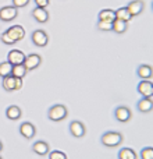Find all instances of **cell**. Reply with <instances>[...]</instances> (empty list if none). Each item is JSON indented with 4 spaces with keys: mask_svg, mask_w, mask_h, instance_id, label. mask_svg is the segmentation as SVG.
Returning a JSON list of instances; mask_svg holds the SVG:
<instances>
[{
    "mask_svg": "<svg viewBox=\"0 0 153 159\" xmlns=\"http://www.w3.org/2000/svg\"><path fill=\"white\" fill-rule=\"evenodd\" d=\"M18 16V8H15L13 4L11 6H4L0 8V21L10 22L17 18Z\"/></svg>",
    "mask_w": 153,
    "mask_h": 159,
    "instance_id": "obj_5",
    "label": "cell"
},
{
    "mask_svg": "<svg viewBox=\"0 0 153 159\" xmlns=\"http://www.w3.org/2000/svg\"><path fill=\"white\" fill-rule=\"evenodd\" d=\"M29 2L31 0H13V6L15 8H22V7H27Z\"/></svg>",
    "mask_w": 153,
    "mask_h": 159,
    "instance_id": "obj_29",
    "label": "cell"
},
{
    "mask_svg": "<svg viewBox=\"0 0 153 159\" xmlns=\"http://www.w3.org/2000/svg\"><path fill=\"white\" fill-rule=\"evenodd\" d=\"M137 110L139 113H151L153 110V99L142 96L137 103Z\"/></svg>",
    "mask_w": 153,
    "mask_h": 159,
    "instance_id": "obj_14",
    "label": "cell"
},
{
    "mask_svg": "<svg viewBox=\"0 0 153 159\" xmlns=\"http://www.w3.org/2000/svg\"><path fill=\"white\" fill-rule=\"evenodd\" d=\"M98 20H100V21L113 22L116 20V10H111V8H103V10L99 11Z\"/></svg>",
    "mask_w": 153,
    "mask_h": 159,
    "instance_id": "obj_19",
    "label": "cell"
},
{
    "mask_svg": "<svg viewBox=\"0 0 153 159\" xmlns=\"http://www.w3.org/2000/svg\"><path fill=\"white\" fill-rule=\"evenodd\" d=\"M0 159H3V158H2V157H0Z\"/></svg>",
    "mask_w": 153,
    "mask_h": 159,
    "instance_id": "obj_33",
    "label": "cell"
},
{
    "mask_svg": "<svg viewBox=\"0 0 153 159\" xmlns=\"http://www.w3.org/2000/svg\"><path fill=\"white\" fill-rule=\"evenodd\" d=\"M127 30H128V22L121 21V20H117V18L113 21V32H116L117 35L124 34Z\"/></svg>",
    "mask_w": 153,
    "mask_h": 159,
    "instance_id": "obj_20",
    "label": "cell"
},
{
    "mask_svg": "<svg viewBox=\"0 0 153 159\" xmlns=\"http://www.w3.org/2000/svg\"><path fill=\"white\" fill-rule=\"evenodd\" d=\"M67 115H68V110H67V107L61 103L53 105V106L49 107V110H47V117H49V120H52V121L64 120V119L67 117Z\"/></svg>",
    "mask_w": 153,
    "mask_h": 159,
    "instance_id": "obj_2",
    "label": "cell"
},
{
    "mask_svg": "<svg viewBox=\"0 0 153 159\" xmlns=\"http://www.w3.org/2000/svg\"><path fill=\"white\" fill-rule=\"evenodd\" d=\"M11 71H13V64H11V63H8L7 60L0 63V77H2V78L10 75Z\"/></svg>",
    "mask_w": 153,
    "mask_h": 159,
    "instance_id": "obj_24",
    "label": "cell"
},
{
    "mask_svg": "<svg viewBox=\"0 0 153 159\" xmlns=\"http://www.w3.org/2000/svg\"><path fill=\"white\" fill-rule=\"evenodd\" d=\"M70 133H71L72 137L75 138H82L85 135V133H86V129H85L84 123L79 120H72L71 123H70Z\"/></svg>",
    "mask_w": 153,
    "mask_h": 159,
    "instance_id": "obj_10",
    "label": "cell"
},
{
    "mask_svg": "<svg viewBox=\"0 0 153 159\" xmlns=\"http://www.w3.org/2000/svg\"><path fill=\"white\" fill-rule=\"evenodd\" d=\"M20 134L25 138V140H31V138L35 137L36 134V127L33 126L31 121H24V123L20 126Z\"/></svg>",
    "mask_w": 153,
    "mask_h": 159,
    "instance_id": "obj_9",
    "label": "cell"
},
{
    "mask_svg": "<svg viewBox=\"0 0 153 159\" xmlns=\"http://www.w3.org/2000/svg\"><path fill=\"white\" fill-rule=\"evenodd\" d=\"M2 87L7 92H14V91H18L22 88V80L10 74L2 80Z\"/></svg>",
    "mask_w": 153,
    "mask_h": 159,
    "instance_id": "obj_3",
    "label": "cell"
},
{
    "mask_svg": "<svg viewBox=\"0 0 153 159\" xmlns=\"http://www.w3.org/2000/svg\"><path fill=\"white\" fill-rule=\"evenodd\" d=\"M138 92L145 98H152L153 96V82L151 80H141L137 87Z\"/></svg>",
    "mask_w": 153,
    "mask_h": 159,
    "instance_id": "obj_8",
    "label": "cell"
},
{
    "mask_svg": "<svg viewBox=\"0 0 153 159\" xmlns=\"http://www.w3.org/2000/svg\"><path fill=\"white\" fill-rule=\"evenodd\" d=\"M31 16L35 21H38L39 24H45V22L49 21V13H47L46 8L43 7H35L31 11Z\"/></svg>",
    "mask_w": 153,
    "mask_h": 159,
    "instance_id": "obj_12",
    "label": "cell"
},
{
    "mask_svg": "<svg viewBox=\"0 0 153 159\" xmlns=\"http://www.w3.org/2000/svg\"><path fill=\"white\" fill-rule=\"evenodd\" d=\"M124 141V135L120 131H106L100 137V143L107 148H114L118 147Z\"/></svg>",
    "mask_w": 153,
    "mask_h": 159,
    "instance_id": "obj_1",
    "label": "cell"
},
{
    "mask_svg": "<svg viewBox=\"0 0 153 159\" xmlns=\"http://www.w3.org/2000/svg\"><path fill=\"white\" fill-rule=\"evenodd\" d=\"M31 41L35 46L38 48H43L49 43V35L46 34V31L43 30H35L31 34Z\"/></svg>",
    "mask_w": 153,
    "mask_h": 159,
    "instance_id": "obj_4",
    "label": "cell"
},
{
    "mask_svg": "<svg viewBox=\"0 0 153 159\" xmlns=\"http://www.w3.org/2000/svg\"><path fill=\"white\" fill-rule=\"evenodd\" d=\"M152 10H153V2H152Z\"/></svg>",
    "mask_w": 153,
    "mask_h": 159,
    "instance_id": "obj_32",
    "label": "cell"
},
{
    "mask_svg": "<svg viewBox=\"0 0 153 159\" xmlns=\"http://www.w3.org/2000/svg\"><path fill=\"white\" fill-rule=\"evenodd\" d=\"M116 18L117 20H121V21H125V22H129L132 20V16L129 14L128 8L127 7H120L116 10Z\"/></svg>",
    "mask_w": 153,
    "mask_h": 159,
    "instance_id": "obj_21",
    "label": "cell"
},
{
    "mask_svg": "<svg viewBox=\"0 0 153 159\" xmlns=\"http://www.w3.org/2000/svg\"><path fill=\"white\" fill-rule=\"evenodd\" d=\"M118 159H138V155L137 152L134 151L132 148H121L120 151H118Z\"/></svg>",
    "mask_w": 153,
    "mask_h": 159,
    "instance_id": "obj_22",
    "label": "cell"
},
{
    "mask_svg": "<svg viewBox=\"0 0 153 159\" xmlns=\"http://www.w3.org/2000/svg\"><path fill=\"white\" fill-rule=\"evenodd\" d=\"M141 159H153V147H145L139 154Z\"/></svg>",
    "mask_w": 153,
    "mask_h": 159,
    "instance_id": "obj_26",
    "label": "cell"
},
{
    "mask_svg": "<svg viewBox=\"0 0 153 159\" xmlns=\"http://www.w3.org/2000/svg\"><path fill=\"white\" fill-rule=\"evenodd\" d=\"M2 149H3V143L0 141V152H2Z\"/></svg>",
    "mask_w": 153,
    "mask_h": 159,
    "instance_id": "obj_31",
    "label": "cell"
},
{
    "mask_svg": "<svg viewBox=\"0 0 153 159\" xmlns=\"http://www.w3.org/2000/svg\"><path fill=\"white\" fill-rule=\"evenodd\" d=\"M22 116V112L21 109H20V106H17V105H11V106H8L7 109H6V117L8 119V120H20Z\"/></svg>",
    "mask_w": 153,
    "mask_h": 159,
    "instance_id": "obj_18",
    "label": "cell"
},
{
    "mask_svg": "<svg viewBox=\"0 0 153 159\" xmlns=\"http://www.w3.org/2000/svg\"><path fill=\"white\" fill-rule=\"evenodd\" d=\"M24 60H25V55H24V52H21L20 49H13L7 53V61L11 63L13 66L24 64Z\"/></svg>",
    "mask_w": 153,
    "mask_h": 159,
    "instance_id": "obj_11",
    "label": "cell"
},
{
    "mask_svg": "<svg viewBox=\"0 0 153 159\" xmlns=\"http://www.w3.org/2000/svg\"><path fill=\"white\" fill-rule=\"evenodd\" d=\"M137 75L141 80H151L153 77V67L151 64H141L137 69Z\"/></svg>",
    "mask_w": 153,
    "mask_h": 159,
    "instance_id": "obj_16",
    "label": "cell"
},
{
    "mask_svg": "<svg viewBox=\"0 0 153 159\" xmlns=\"http://www.w3.org/2000/svg\"><path fill=\"white\" fill-rule=\"evenodd\" d=\"M132 117V112L128 106H117L114 110V119L120 123H127Z\"/></svg>",
    "mask_w": 153,
    "mask_h": 159,
    "instance_id": "obj_6",
    "label": "cell"
},
{
    "mask_svg": "<svg viewBox=\"0 0 153 159\" xmlns=\"http://www.w3.org/2000/svg\"><path fill=\"white\" fill-rule=\"evenodd\" d=\"M32 151L35 152V154L41 155V157H45V155H47L50 152V147H49V144H47L46 141L39 140L32 145Z\"/></svg>",
    "mask_w": 153,
    "mask_h": 159,
    "instance_id": "obj_17",
    "label": "cell"
},
{
    "mask_svg": "<svg viewBox=\"0 0 153 159\" xmlns=\"http://www.w3.org/2000/svg\"><path fill=\"white\" fill-rule=\"evenodd\" d=\"M42 63V57L38 55V53H31V55L25 56L24 60V66L27 69V71H31V70H35L41 66Z\"/></svg>",
    "mask_w": 153,
    "mask_h": 159,
    "instance_id": "obj_7",
    "label": "cell"
},
{
    "mask_svg": "<svg viewBox=\"0 0 153 159\" xmlns=\"http://www.w3.org/2000/svg\"><path fill=\"white\" fill-rule=\"evenodd\" d=\"M0 39H2V42H3L4 45H14V43H15V42H14L13 39L10 38V35H8L6 31L2 34V35H0Z\"/></svg>",
    "mask_w": 153,
    "mask_h": 159,
    "instance_id": "obj_28",
    "label": "cell"
},
{
    "mask_svg": "<svg viewBox=\"0 0 153 159\" xmlns=\"http://www.w3.org/2000/svg\"><path fill=\"white\" fill-rule=\"evenodd\" d=\"M27 69H25L24 64H17V66H13V71H11V75H14V77L17 78H24L25 75H27Z\"/></svg>",
    "mask_w": 153,
    "mask_h": 159,
    "instance_id": "obj_23",
    "label": "cell"
},
{
    "mask_svg": "<svg viewBox=\"0 0 153 159\" xmlns=\"http://www.w3.org/2000/svg\"><path fill=\"white\" fill-rule=\"evenodd\" d=\"M127 8H128L129 14H131L132 17H137V16H139V14H142V13H143L145 4H143L142 0H132V2H129V3H128Z\"/></svg>",
    "mask_w": 153,
    "mask_h": 159,
    "instance_id": "obj_15",
    "label": "cell"
},
{
    "mask_svg": "<svg viewBox=\"0 0 153 159\" xmlns=\"http://www.w3.org/2000/svg\"><path fill=\"white\" fill-rule=\"evenodd\" d=\"M96 28H98L99 31H103V32H110V31H113V22H109V21H100V20H98Z\"/></svg>",
    "mask_w": 153,
    "mask_h": 159,
    "instance_id": "obj_25",
    "label": "cell"
},
{
    "mask_svg": "<svg viewBox=\"0 0 153 159\" xmlns=\"http://www.w3.org/2000/svg\"><path fill=\"white\" fill-rule=\"evenodd\" d=\"M33 2H35L36 7H43V8H46L47 6H49L50 0H33Z\"/></svg>",
    "mask_w": 153,
    "mask_h": 159,
    "instance_id": "obj_30",
    "label": "cell"
},
{
    "mask_svg": "<svg viewBox=\"0 0 153 159\" xmlns=\"http://www.w3.org/2000/svg\"><path fill=\"white\" fill-rule=\"evenodd\" d=\"M6 32L10 35V38L13 39L14 42L21 41V39H24V36H25V30H24V27H21V25H13V27L7 28Z\"/></svg>",
    "mask_w": 153,
    "mask_h": 159,
    "instance_id": "obj_13",
    "label": "cell"
},
{
    "mask_svg": "<svg viewBox=\"0 0 153 159\" xmlns=\"http://www.w3.org/2000/svg\"><path fill=\"white\" fill-rule=\"evenodd\" d=\"M47 155H49V159H68L63 151H52Z\"/></svg>",
    "mask_w": 153,
    "mask_h": 159,
    "instance_id": "obj_27",
    "label": "cell"
}]
</instances>
